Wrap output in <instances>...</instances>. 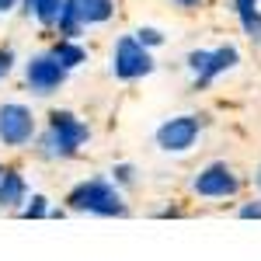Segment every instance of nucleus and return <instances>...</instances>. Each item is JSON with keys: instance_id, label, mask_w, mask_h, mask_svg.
<instances>
[{"instance_id": "aec40b11", "label": "nucleus", "mask_w": 261, "mask_h": 261, "mask_svg": "<svg viewBox=\"0 0 261 261\" xmlns=\"http://www.w3.org/2000/svg\"><path fill=\"white\" fill-rule=\"evenodd\" d=\"M14 4H18V0H0V14H7V11H11Z\"/></svg>"}, {"instance_id": "9d476101", "label": "nucleus", "mask_w": 261, "mask_h": 261, "mask_svg": "<svg viewBox=\"0 0 261 261\" xmlns=\"http://www.w3.org/2000/svg\"><path fill=\"white\" fill-rule=\"evenodd\" d=\"M63 39H77L84 28V14H81V0H63V11H60V21H56Z\"/></svg>"}, {"instance_id": "f3484780", "label": "nucleus", "mask_w": 261, "mask_h": 261, "mask_svg": "<svg viewBox=\"0 0 261 261\" xmlns=\"http://www.w3.org/2000/svg\"><path fill=\"white\" fill-rule=\"evenodd\" d=\"M136 39L150 49V45H164V32H157V28H140V32H136Z\"/></svg>"}, {"instance_id": "1a4fd4ad", "label": "nucleus", "mask_w": 261, "mask_h": 261, "mask_svg": "<svg viewBox=\"0 0 261 261\" xmlns=\"http://www.w3.org/2000/svg\"><path fill=\"white\" fill-rule=\"evenodd\" d=\"M21 202H28V185L18 171H4L0 178V209H18Z\"/></svg>"}, {"instance_id": "a211bd4d", "label": "nucleus", "mask_w": 261, "mask_h": 261, "mask_svg": "<svg viewBox=\"0 0 261 261\" xmlns=\"http://www.w3.org/2000/svg\"><path fill=\"white\" fill-rule=\"evenodd\" d=\"M241 220H261V202H247V205H241Z\"/></svg>"}, {"instance_id": "0eeeda50", "label": "nucleus", "mask_w": 261, "mask_h": 261, "mask_svg": "<svg viewBox=\"0 0 261 261\" xmlns=\"http://www.w3.org/2000/svg\"><path fill=\"white\" fill-rule=\"evenodd\" d=\"M35 136V115L11 101V105H0V143L4 146H28Z\"/></svg>"}, {"instance_id": "20e7f679", "label": "nucleus", "mask_w": 261, "mask_h": 261, "mask_svg": "<svg viewBox=\"0 0 261 261\" xmlns=\"http://www.w3.org/2000/svg\"><path fill=\"white\" fill-rule=\"evenodd\" d=\"M237 63H241V53H237V45H220V49H213V53H205V49H195V53H188V70L195 73V91L209 87V84L216 81L220 73L233 70Z\"/></svg>"}, {"instance_id": "2eb2a0df", "label": "nucleus", "mask_w": 261, "mask_h": 261, "mask_svg": "<svg viewBox=\"0 0 261 261\" xmlns=\"http://www.w3.org/2000/svg\"><path fill=\"white\" fill-rule=\"evenodd\" d=\"M241 24L247 32L251 42H261V11H251V14H241Z\"/></svg>"}, {"instance_id": "f257e3e1", "label": "nucleus", "mask_w": 261, "mask_h": 261, "mask_svg": "<svg viewBox=\"0 0 261 261\" xmlns=\"http://www.w3.org/2000/svg\"><path fill=\"white\" fill-rule=\"evenodd\" d=\"M66 205L73 213H94V216H125V202L115 192V185L105 178H91L81 181L70 195H66Z\"/></svg>"}, {"instance_id": "39448f33", "label": "nucleus", "mask_w": 261, "mask_h": 261, "mask_svg": "<svg viewBox=\"0 0 261 261\" xmlns=\"http://www.w3.org/2000/svg\"><path fill=\"white\" fill-rule=\"evenodd\" d=\"M199 133H202V115H178V119H167L157 129V146L167 153H185V150L195 146Z\"/></svg>"}, {"instance_id": "4be33fe9", "label": "nucleus", "mask_w": 261, "mask_h": 261, "mask_svg": "<svg viewBox=\"0 0 261 261\" xmlns=\"http://www.w3.org/2000/svg\"><path fill=\"white\" fill-rule=\"evenodd\" d=\"M174 4H181V7H199L202 0H174Z\"/></svg>"}, {"instance_id": "423d86ee", "label": "nucleus", "mask_w": 261, "mask_h": 261, "mask_svg": "<svg viewBox=\"0 0 261 261\" xmlns=\"http://www.w3.org/2000/svg\"><path fill=\"white\" fill-rule=\"evenodd\" d=\"M66 66H63L53 53H42V56H32L28 66H24V81L28 87L35 91V94H53V91H60L63 84H66Z\"/></svg>"}, {"instance_id": "f03ea898", "label": "nucleus", "mask_w": 261, "mask_h": 261, "mask_svg": "<svg viewBox=\"0 0 261 261\" xmlns=\"http://www.w3.org/2000/svg\"><path fill=\"white\" fill-rule=\"evenodd\" d=\"M87 140H91V129L73 112H53L49 129L42 136V153L45 157H73Z\"/></svg>"}, {"instance_id": "7ed1b4c3", "label": "nucleus", "mask_w": 261, "mask_h": 261, "mask_svg": "<svg viewBox=\"0 0 261 261\" xmlns=\"http://www.w3.org/2000/svg\"><path fill=\"white\" fill-rule=\"evenodd\" d=\"M112 73L119 81H136V77H146L153 73V56L146 53L136 35H122L115 42V53H112Z\"/></svg>"}, {"instance_id": "6e6552de", "label": "nucleus", "mask_w": 261, "mask_h": 261, "mask_svg": "<svg viewBox=\"0 0 261 261\" xmlns=\"http://www.w3.org/2000/svg\"><path fill=\"white\" fill-rule=\"evenodd\" d=\"M192 188L202 199H230V195L241 192V178L226 164H209L205 171H199V178L192 181Z\"/></svg>"}, {"instance_id": "f8f14e48", "label": "nucleus", "mask_w": 261, "mask_h": 261, "mask_svg": "<svg viewBox=\"0 0 261 261\" xmlns=\"http://www.w3.org/2000/svg\"><path fill=\"white\" fill-rule=\"evenodd\" d=\"M81 14H84V24H101L115 14V4L112 0H81Z\"/></svg>"}, {"instance_id": "5701e85b", "label": "nucleus", "mask_w": 261, "mask_h": 261, "mask_svg": "<svg viewBox=\"0 0 261 261\" xmlns=\"http://www.w3.org/2000/svg\"><path fill=\"white\" fill-rule=\"evenodd\" d=\"M254 185L261 188V164H258V171H254Z\"/></svg>"}, {"instance_id": "b1692460", "label": "nucleus", "mask_w": 261, "mask_h": 261, "mask_svg": "<svg viewBox=\"0 0 261 261\" xmlns=\"http://www.w3.org/2000/svg\"><path fill=\"white\" fill-rule=\"evenodd\" d=\"M0 178H4V167H0Z\"/></svg>"}, {"instance_id": "9b49d317", "label": "nucleus", "mask_w": 261, "mask_h": 261, "mask_svg": "<svg viewBox=\"0 0 261 261\" xmlns=\"http://www.w3.org/2000/svg\"><path fill=\"white\" fill-rule=\"evenodd\" d=\"M53 56L66 66V70H77L81 63H87V49L84 45H77V39H63L53 45Z\"/></svg>"}, {"instance_id": "ddd939ff", "label": "nucleus", "mask_w": 261, "mask_h": 261, "mask_svg": "<svg viewBox=\"0 0 261 261\" xmlns=\"http://www.w3.org/2000/svg\"><path fill=\"white\" fill-rule=\"evenodd\" d=\"M60 11H63V0H39L35 4V18L42 24H56L60 21Z\"/></svg>"}, {"instance_id": "412c9836", "label": "nucleus", "mask_w": 261, "mask_h": 261, "mask_svg": "<svg viewBox=\"0 0 261 261\" xmlns=\"http://www.w3.org/2000/svg\"><path fill=\"white\" fill-rule=\"evenodd\" d=\"M35 4L39 0H24V14H35Z\"/></svg>"}, {"instance_id": "4468645a", "label": "nucleus", "mask_w": 261, "mask_h": 261, "mask_svg": "<svg viewBox=\"0 0 261 261\" xmlns=\"http://www.w3.org/2000/svg\"><path fill=\"white\" fill-rule=\"evenodd\" d=\"M21 216H24V220H42V216H49V199H45V195H32V202L21 209Z\"/></svg>"}, {"instance_id": "6ab92c4d", "label": "nucleus", "mask_w": 261, "mask_h": 261, "mask_svg": "<svg viewBox=\"0 0 261 261\" xmlns=\"http://www.w3.org/2000/svg\"><path fill=\"white\" fill-rule=\"evenodd\" d=\"M11 66H14V53L11 49H0V77H7Z\"/></svg>"}, {"instance_id": "dca6fc26", "label": "nucleus", "mask_w": 261, "mask_h": 261, "mask_svg": "<svg viewBox=\"0 0 261 261\" xmlns=\"http://www.w3.org/2000/svg\"><path fill=\"white\" fill-rule=\"evenodd\" d=\"M112 174H115V185H133L136 181V167L133 164H115Z\"/></svg>"}]
</instances>
